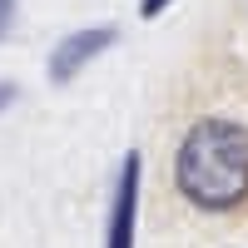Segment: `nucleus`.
Instances as JSON below:
<instances>
[{
  "label": "nucleus",
  "instance_id": "39448f33",
  "mask_svg": "<svg viewBox=\"0 0 248 248\" xmlns=\"http://www.w3.org/2000/svg\"><path fill=\"white\" fill-rule=\"evenodd\" d=\"M164 5H169V0H144V5H139V15H144V20H154Z\"/></svg>",
  "mask_w": 248,
  "mask_h": 248
},
{
  "label": "nucleus",
  "instance_id": "f03ea898",
  "mask_svg": "<svg viewBox=\"0 0 248 248\" xmlns=\"http://www.w3.org/2000/svg\"><path fill=\"white\" fill-rule=\"evenodd\" d=\"M134 218H139V154L129 149V159L119 164L114 199H109V233H105V248H134Z\"/></svg>",
  "mask_w": 248,
  "mask_h": 248
},
{
  "label": "nucleus",
  "instance_id": "7ed1b4c3",
  "mask_svg": "<svg viewBox=\"0 0 248 248\" xmlns=\"http://www.w3.org/2000/svg\"><path fill=\"white\" fill-rule=\"evenodd\" d=\"M105 45H114V25H94V30H75L60 40V50L50 55V79L55 85H65V79H75V70L85 65V60H94Z\"/></svg>",
  "mask_w": 248,
  "mask_h": 248
},
{
  "label": "nucleus",
  "instance_id": "f257e3e1",
  "mask_svg": "<svg viewBox=\"0 0 248 248\" xmlns=\"http://www.w3.org/2000/svg\"><path fill=\"white\" fill-rule=\"evenodd\" d=\"M174 179L189 203L209 214L248 199V129L233 119H199L174 154Z\"/></svg>",
  "mask_w": 248,
  "mask_h": 248
},
{
  "label": "nucleus",
  "instance_id": "423d86ee",
  "mask_svg": "<svg viewBox=\"0 0 248 248\" xmlns=\"http://www.w3.org/2000/svg\"><path fill=\"white\" fill-rule=\"evenodd\" d=\"M10 94H15V85H0V109L10 105Z\"/></svg>",
  "mask_w": 248,
  "mask_h": 248
},
{
  "label": "nucleus",
  "instance_id": "20e7f679",
  "mask_svg": "<svg viewBox=\"0 0 248 248\" xmlns=\"http://www.w3.org/2000/svg\"><path fill=\"white\" fill-rule=\"evenodd\" d=\"M10 25H15V0H0V40L10 35Z\"/></svg>",
  "mask_w": 248,
  "mask_h": 248
}]
</instances>
